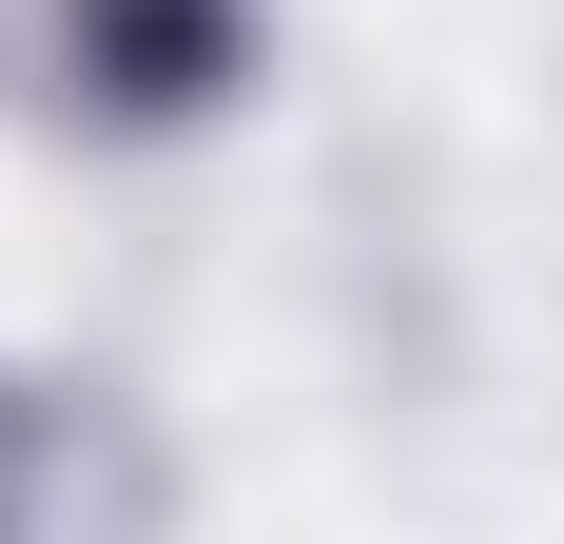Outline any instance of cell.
<instances>
[{"label":"cell","mask_w":564,"mask_h":544,"mask_svg":"<svg viewBox=\"0 0 564 544\" xmlns=\"http://www.w3.org/2000/svg\"><path fill=\"white\" fill-rule=\"evenodd\" d=\"M58 20H78V78L117 117H195L253 58V0H58Z\"/></svg>","instance_id":"6da1fadb"},{"label":"cell","mask_w":564,"mask_h":544,"mask_svg":"<svg viewBox=\"0 0 564 544\" xmlns=\"http://www.w3.org/2000/svg\"><path fill=\"white\" fill-rule=\"evenodd\" d=\"M78 505H156V467H117V447H98V409L0 389V525H78Z\"/></svg>","instance_id":"7a4b0ae2"}]
</instances>
